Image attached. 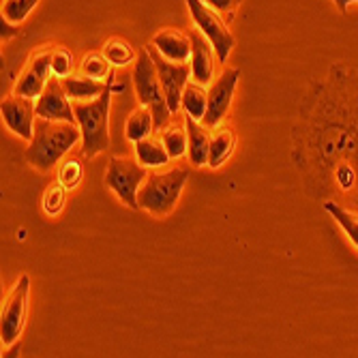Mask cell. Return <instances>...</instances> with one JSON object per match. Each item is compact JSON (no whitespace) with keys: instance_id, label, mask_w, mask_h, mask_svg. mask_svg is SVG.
I'll list each match as a JSON object with an SVG mask.
<instances>
[{"instance_id":"19","label":"cell","mask_w":358,"mask_h":358,"mask_svg":"<svg viewBox=\"0 0 358 358\" xmlns=\"http://www.w3.org/2000/svg\"><path fill=\"white\" fill-rule=\"evenodd\" d=\"M152 129H155L152 110L146 108V106H142L140 110H136L131 116H129L127 127H124V136H127V140H131L134 144H138V142L150 138Z\"/></svg>"},{"instance_id":"30","label":"cell","mask_w":358,"mask_h":358,"mask_svg":"<svg viewBox=\"0 0 358 358\" xmlns=\"http://www.w3.org/2000/svg\"><path fill=\"white\" fill-rule=\"evenodd\" d=\"M0 24H3V39H9L11 35H17V28H13L11 22H7L5 17H3V22H0Z\"/></svg>"},{"instance_id":"28","label":"cell","mask_w":358,"mask_h":358,"mask_svg":"<svg viewBox=\"0 0 358 358\" xmlns=\"http://www.w3.org/2000/svg\"><path fill=\"white\" fill-rule=\"evenodd\" d=\"M64 193H67V189H64L60 182H54L48 187L45 195H43V210L48 215H58L64 206Z\"/></svg>"},{"instance_id":"16","label":"cell","mask_w":358,"mask_h":358,"mask_svg":"<svg viewBox=\"0 0 358 358\" xmlns=\"http://www.w3.org/2000/svg\"><path fill=\"white\" fill-rule=\"evenodd\" d=\"M60 82H62L64 92H67L69 99H73V101L96 99V96H99L108 88L106 82L92 80V78H86V76H67V78H62Z\"/></svg>"},{"instance_id":"1","label":"cell","mask_w":358,"mask_h":358,"mask_svg":"<svg viewBox=\"0 0 358 358\" xmlns=\"http://www.w3.org/2000/svg\"><path fill=\"white\" fill-rule=\"evenodd\" d=\"M80 140H82V131L76 122H60V120H48L37 116L35 136H32L24 157L32 168L45 174Z\"/></svg>"},{"instance_id":"18","label":"cell","mask_w":358,"mask_h":358,"mask_svg":"<svg viewBox=\"0 0 358 358\" xmlns=\"http://www.w3.org/2000/svg\"><path fill=\"white\" fill-rule=\"evenodd\" d=\"M136 159L144 168H159V166H168V161L172 159L166 144L155 138H146L136 144Z\"/></svg>"},{"instance_id":"7","label":"cell","mask_w":358,"mask_h":358,"mask_svg":"<svg viewBox=\"0 0 358 358\" xmlns=\"http://www.w3.org/2000/svg\"><path fill=\"white\" fill-rule=\"evenodd\" d=\"M146 50L155 60V67H157V73L161 80V88H164V94H166V101H168L172 114H176L182 108V92H185V86L189 84L191 64L168 60L152 43Z\"/></svg>"},{"instance_id":"21","label":"cell","mask_w":358,"mask_h":358,"mask_svg":"<svg viewBox=\"0 0 358 358\" xmlns=\"http://www.w3.org/2000/svg\"><path fill=\"white\" fill-rule=\"evenodd\" d=\"M324 210H327L339 225L341 230L348 234V238L354 243V247L358 249V215H354L352 210L343 208L341 204H337L335 200H327L324 202Z\"/></svg>"},{"instance_id":"24","label":"cell","mask_w":358,"mask_h":358,"mask_svg":"<svg viewBox=\"0 0 358 358\" xmlns=\"http://www.w3.org/2000/svg\"><path fill=\"white\" fill-rule=\"evenodd\" d=\"M161 142L166 144L168 152L172 159H178L187 152L189 148V140H187V127H178V124H172V127H166L164 129V136H161Z\"/></svg>"},{"instance_id":"17","label":"cell","mask_w":358,"mask_h":358,"mask_svg":"<svg viewBox=\"0 0 358 358\" xmlns=\"http://www.w3.org/2000/svg\"><path fill=\"white\" fill-rule=\"evenodd\" d=\"M236 146V136L232 129H219V131L210 138V150H208V166L221 168L227 159L232 157V150Z\"/></svg>"},{"instance_id":"9","label":"cell","mask_w":358,"mask_h":358,"mask_svg":"<svg viewBox=\"0 0 358 358\" xmlns=\"http://www.w3.org/2000/svg\"><path fill=\"white\" fill-rule=\"evenodd\" d=\"M238 78H241L238 69H225L215 80V84L210 86V90H208V110H206V116L202 120L208 129H217L221 124V120L225 118L227 110H230V106H232V96H234Z\"/></svg>"},{"instance_id":"5","label":"cell","mask_w":358,"mask_h":358,"mask_svg":"<svg viewBox=\"0 0 358 358\" xmlns=\"http://www.w3.org/2000/svg\"><path fill=\"white\" fill-rule=\"evenodd\" d=\"M146 178H148L146 168L140 164V161L129 159V157H114L108 166V172H106V185L134 210L140 208L138 193Z\"/></svg>"},{"instance_id":"26","label":"cell","mask_w":358,"mask_h":358,"mask_svg":"<svg viewBox=\"0 0 358 358\" xmlns=\"http://www.w3.org/2000/svg\"><path fill=\"white\" fill-rule=\"evenodd\" d=\"M82 176H84V168H82L80 161H76V159L64 161V164L60 166V170H58V182L67 191L76 189L82 182Z\"/></svg>"},{"instance_id":"29","label":"cell","mask_w":358,"mask_h":358,"mask_svg":"<svg viewBox=\"0 0 358 358\" xmlns=\"http://www.w3.org/2000/svg\"><path fill=\"white\" fill-rule=\"evenodd\" d=\"M204 3H206L208 7H213L217 13H223V15H227V17H232L234 11H236L238 5H241V0H204Z\"/></svg>"},{"instance_id":"8","label":"cell","mask_w":358,"mask_h":358,"mask_svg":"<svg viewBox=\"0 0 358 358\" xmlns=\"http://www.w3.org/2000/svg\"><path fill=\"white\" fill-rule=\"evenodd\" d=\"M28 289H30V279L28 275H22L3 305V313H0V337H3L5 348L13 345L24 331L26 313H28Z\"/></svg>"},{"instance_id":"11","label":"cell","mask_w":358,"mask_h":358,"mask_svg":"<svg viewBox=\"0 0 358 358\" xmlns=\"http://www.w3.org/2000/svg\"><path fill=\"white\" fill-rule=\"evenodd\" d=\"M37 116L48 118V120H60V122H76V112L73 106L69 103V94L64 92L60 78H50L48 86L39 94L37 101Z\"/></svg>"},{"instance_id":"12","label":"cell","mask_w":358,"mask_h":358,"mask_svg":"<svg viewBox=\"0 0 358 358\" xmlns=\"http://www.w3.org/2000/svg\"><path fill=\"white\" fill-rule=\"evenodd\" d=\"M52 52H39L32 56L28 69L22 73V78L17 80L15 88H13V94H20V96H30V99H35L43 92V88L48 86V80H50V73H52Z\"/></svg>"},{"instance_id":"14","label":"cell","mask_w":358,"mask_h":358,"mask_svg":"<svg viewBox=\"0 0 358 358\" xmlns=\"http://www.w3.org/2000/svg\"><path fill=\"white\" fill-rule=\"evenodd\" d=\"M152 45L172 62H189L191 58V37L174 28L157 32L152 37Z\"/></svg>"},{"instance_id":"15","label":"cell","mask_w":358,"mask_h":358,"mask_svg":"<svg viewBox=\"0 0 358 358\" xmlns=\"http://www.w3.org/2000/svg\"><path fill=\"white\" fill-rule=\"evenodd\" d=\"M185 127H187V140H189V161L191 166L202 168L208 166V150H210V136H208V127L200 124L198 120H193L191 116L185 118Z\"/></svg>"},{"instance_id":"27","label":"cell","mask_w":358,"mask_h":358,"mask_svg":"<svg viewBox=\"0 0 358 358\" xmlns=\"http://www.w3.org/2000/svg\"><path fill=\"white\" fill-rule=\"evenodd\" d=\"M50 67H52V76L56 78H67L71 76L73 71V54L67 50V48H58L52 52V62H50Z\"/></svg>"},{"instance_id":"4","label":"cell","mask_w":358,"mask_h":358,"mask_svg":"<svg viewBox=\"0 0 358 358\" xmlns=\"http://www.w3.org/2000/svg\"><path fill=\"white\" fill-rule=\"evenodd\" d=\"M134 84L138 92V101L146 108L152 110L155 116V129H166L172 116V110L166 101L164 88H161V80L155 67V60L148 54V50H142L136 60V69H134Z\"/></svg>"},{"instance_id":"31","label":"cell","mask_w":358,"mask_h":358,"mask_svg":"<svg viewBox=\"0 0 358 358\" xmlns=\"http://www.w3.org/2000/svg\"><path fill=\"white\" fill-rule=\"evenodd\" d=\"M335 3H337V9H339V13H348V7L350 5H354V3H358V0H335Z\"/></svg>"},{"instance_id":"25","label":"cell","mask_w":358,"mask_h":358,"mask_svg":"<svg viewBox=\"0 0 358 358\" xmlns=\"http://www.w3.org/2000/svg\"><path fill=\"white\" fill-rule=\"evenodd\" d=\"M37 5H39V0H5L3 17L11 24H20Z\"/></svg>"},{"instance_id":"23","label":"cell","mask_w":358,"mask_h":358,"mask_svg":"<svg viewBox=\"0 0 358 358\" xmlns=\"http://www.w3.org/2000/svg\"><path fill=\"white\" fill-rule=\"evenodd\" d=\"M110 60L106 58V54H86L82 60V76L92 78V80H99L106 82L108 78H112V69H110Z\"/></svg>"},{"instance_id":"2","label":"cell","mask_w":358,"mask_h":358,"mask_svg":"<svg viewBox=\"0 0 358 358\" xmlns=\"http://www.w3.org/2000/svg\"><path fill=\"white\" fill-rule=\"evenodd\" d=\"M108 88L90 101H76L73 112L76 120L82 131V155L86 159H92L99 152H103L110 146V131H108V120H110V106H112V92L124 90V86Z\"/></svg>"},{"instance_id":"13","label":"cell","mask_w":358,"mask_h":358,"mask_svg":"<svg viewBox=\"0 0 358 358\" xmlns=\"http://www.w3.org/2000/svg\"><path fill=\"white\" fill-rule=\"evenodd\" d=\"M191 76L198 84H208L213 80L215 73V48L210 45V41L204 37V32L198 30H191Z\"/></svg>"},{"instance_id":"6","label":"cell","mask_w":358,"mask_h":358,"mask_svg":"<svg viewBox=\"0 0 358 358\" xmlns=\"http://www.w3.org/2000/svg\"><path fill=\"white\" fill-rule=\"evenodd\" d=\"M185 3L189 7V13L195 22V26L204 32V37L215 48L217 60L225 62L234 48V37H232L230 28H227V24L219 17V13L213 7H208L204 3V0H185Z\"/></svg>"},{"instance_id":"20","label":"cell","mask_w":358,"mask_h":358,"mask_svg":"<svg viewBox=\"0 0 358 358\" xmlns=\"http://www.w3.org/2000/svg\"><path fill=\"white\" fill-rule=\"evenodd\" d=\"M182 110L187 112V116H191L193 120L202 122L208 110V92L202 88V84H187L185 92H182Z\"/></svg>"},{"instance_id":"22","label":"cell","mask_w":358,"mask_h":358,"mask_svg":"<svg viewBox=\"0 0 358 358\" xmlns=\"http://www.w3.org/2000/svg\"><path fill=\"white\" fill-rule=\"evenodd\" d=\"M103 54L114 67H127L129 62L138 60V52L134 50L131 43H127L124 39H110L103 48Z\"/></svg>"},{"instance_id":"10","label":"cell","mask_w":358,"mask_h":358,"mask_svg":"<svg viewBox=\"0 0 358 358\" xmlns=\"http://www.w3.org/2000/svg\"><path fill=\"white\" fill-rule=\"evenodd\" d=\"M0 112H3V120L15 136L28 142L32 140V136H35V120H37V103H32L30 96H20V94L9 96L0 106Z\"/></svg>"},{"instance_id":"3","label":"cell","mask_w":358,"mask_h":358,"mask_svg":"<svg viewBox=\"0 0 358 358\" xmlns=\"http://www.w3.org/2000/svg\"><path fill=\"white\" fill-rule=\"evenodd\" d=\"M189 178V170H170L166 174H150L140 187L138 202L140 208L148 210L155 217H166L176 208L180 191Z\"/></svg>"}]
</instances>
